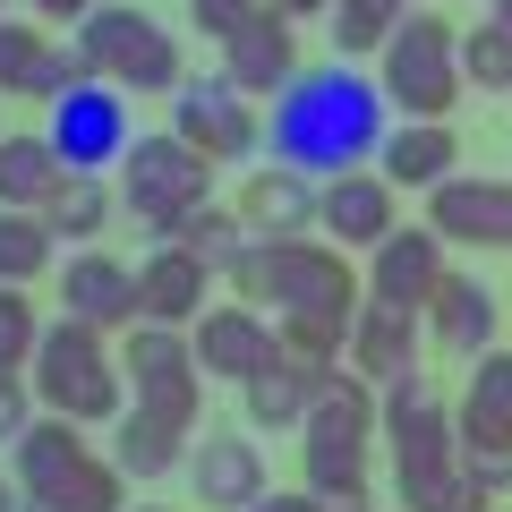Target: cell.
I'll use <instances>...</instances> for the list:
<instances>
[{"mask_svg":"<svg viewBox=\"0 0 512 512\" xmlns=\"http://www.w3.org/2000/svg\"><path fill=\"white\" fill-rule=\"evenodd\" d=\"M52 154L69 171H111L128 163V146H137V128H128V86H111V77H77L69 94L52 103Z\"/></svg>","mask_w":512,"mask_h":512,"instance_id":"cell-8","label":"cell"},{"mask_svg":"<svg viewBox=\"0 0 512 512\" xmlns=\"http://www.w3.org/2000/svg\"><path fill=\"white\" fill-rule=\"evenodd\" d=\"M0 18H9V0H0Z\"/></svg>","mask_w":512,"mask_h":512,"instance_id":"cell-49","label":"cell"},{"mask_svg":"<svg viewBox=\"0 0 512 512\" xmlns=\"http://www.w3.org/2000/svg\"><path fill=\"white\" fill-rule=\"evenodd\" d=\"M77 77H86L77 43H52L43 26L0 18V94H35V103H60Z\"/></svg>","mask_w":512,"mask_h":512,"instance_id":"cell-19","label":"cell"},{"mask_svg":"<svg viewBox=\"0 0 512 512\" xmlns=\"http://www.w3.org/2000/svg\"><path fill=\"white\" fill-rule=\"evenodd\" d=\"M222 274H231V291L239 299H248V308H265V316H274V291H282V239H239V256H231V265H222Z\"/></svg>","mask_w":512,"mask_h":512,"instance_id":"cell-34","label":"cell"},{"mask_svg":"<svg viewBox=\"0 0 512 512\" xmlns=\"http://www.w3.org/2000/svg\"><path fill=\"white\" fill-rule=\"evenodd\" d=\"M248 512H316V495H282V487H274L265 504H248Z\"/></svg>","mask_w":512,"mask_h":512,"instance_id":"cell-43","label":"cell"},{"mask_svg":"<svg viewBox=\"0 0 512 512\" xmlns=\"http://www.w3.org/2000/svg\"><path fill=\"white\" fill-rule=\"evenodd\" d=\"M26 9H35V18H52V26H77L86 9H103V0H26Z\"/></svg>","mask_w":512,"mask_h":512,"instance_id":"cell-42","label":"cell"},{"mask_svg":"<svg viewBox=\"0 0 512 512\" xmlns=\"http://www.w3.org/2000/svg\"><path fill=\"white\" fill-rule=\"evenodd\" d=\"M137 299H146V316H154V325H197V316L214 308V265L163 239V248H154L146 265H137Z\"/></svg>","mask_w":512,"mask_h":512,"instance_id":"cell-21","label":"cell"},{"mask_svg":"<svg viewBox=\"0 0 512 512\" xmlns=\"http://www.w3.org/2000/svg\"><path fill=\"white\" fill-rule=\"evenodd\" d=\"M419 308H384V299H367L359 316H350V367H359L367 384H393L419 367Z\"/></svg>","mask_w":512,"mask_h":512,"instance_id":"cell-24","label":"cell"},{"mask_svg":"<svg viewBox=\"0 0 512 512\" xmlns=\"http://www.w3.org/2000/svg\"><path fill=\"white\" fill-rule=\"evenodd\" d=\"M60 308L69 316H86V325H146V299H137V274H128L120 256H103V248H77V256H60Z\"/></svg>","mask_w":512,"mask_h":512,"instance_id":"cell-18","label":"cell"},{"mask_svg":"<svg viewBox=\"0 0 512 512\" xmlns=\"http://www.w3.org/2000/svg\"><path fill=\"white\" fill-rule=\"evenodd\" d=\"M188 342H197L205 384H239V393H248L256 376H274V367H282V316L231 299V308H205L197 325H188Z\"/></svg>","mask_w":512,"mask_h":512,"instance_id":"cell-10","label":"cell"},{"mask_svg":"<svg viewBox=\"0 0 512 512\" xmlns=\"http://www.w3.org/2000/svg\"><path fill=\"white\" fill-rule=\"evenodd\" d=\"M427 333H436V350H461V359L495 350V291L478 274H444L427 299Z\"/></svg>","mask_w":512,"mask_h":512,"instance_id":"cell-25","label":"cell"},{"mask_svg":"<svg viewBox=\"0 0 512 512\" xmlns=\"http://www.w3.org/2000/svg\"><path fill=\"white\" fill-rule=\"evenodd\" d=\"M274 316H333L350 325L359 316V274L333 239H282V291H274Z\"/></svg>","mask_w":512,"mask_h":512,"instance_id":"cell-12","label":"cell"},{"mask_svg":"<svg viewBox=\"0 0 512 512\" xmlns=\"http://www.w3.org/2000/svg\"><path fill=\"white\" fill-rule=\"evenodd\" d=\"M282 359H299V367H342L350 359V325H333V316H282Z\"/></svg>","mask_w":512,"mask_h":512,"instance_id":"cell-35","label":"cell"},{"mask_svg":"<svg viewBox=\"0 0 512 512\" xmlns=\"http://www.w3.org/2000/svg\"><path fill=\"white\" fill-rule=\"evenodd\" d=\"M444 274L453 265H444V239L427 222H402V231H384L367 248V299H384V308H419L427 316V299H436Z\"/></svg>","mask_w":512,"mask_h":512,"instance_id":"cell-14","label":"cell"},{"mask_svg":"<svg viewBox=\"0 0 512 512\" xmlns=\"http://www.w3.org/2000/svg\"><path fill=\"white\" fill-rule=\"evenodd\" d=\"M35 342H43V316L18 282H0V376H26L35 367Z\"/></svg>","mask_w":512,"mask_h":512,"instance_id":"cell-36","label":"cell"},{"mask_svg":"<svg viewBox=\"0 0 512 512\" xmlns=\"http://www.w3.org/2000/svg\"><path fill=\"white\" fill-rule=\"evenodd\" d=\"M26 384H35L43 410H60V419H77V427H111L128 410V376L103 350V325H86V316H69V308L43 316V342H35Z\"/></svg>","mask_w":512,"mask_h":512,"instance_id":"cell-2","label":"cell"},{"mask_svg":"<svg viewBox=\"0 0 512 512\" xmlns=\"http://www.w3.org/2000/svg\"><path fill=\"white\" fill-rule=\"evenodd\" d=\"M453 427H461V453H512V350L470 359V393H461Z\"/></svg>","mask_w":512,"mask_h":512,"instance_id":"cell-23","label":"cell"},{"mask_svg":"<svg viewBox=\"0 0 512 512\" xmlns=\"http://www.w3.org/2000/svg\"><path fill=\"white\" fill-rule=\"evenodd\" d=\"M419 0H333V52H384V35L410 18Z\"/></svg>","mask_w":512,"mask_h":512,"instance_id":"cell-32","label":"cell"},{"mask_svg":"<svg viewBox=\"0 0 512 512\" xmlns=\"http://www.w3.org/2000/svg\"><path fill=\"white\" fill-rule=\"evenodd\" d=\"M316 512H376V495H367V487H325Z\"/></svg>","mask_w":512,"mask_h":512,"instance_id":"cell-41","label":"cell"},{"mask_svg":"<svg viewBox=\"0 0 512 512\" xmlns=\"http://www.w3.org/2000/svg\"><path fill=\"white\" fill-rule=\"evenodd\" d=\"M111 461L128 478H171V470H188V427L154 419V410H120L111 419Z\"/></svg>","mask_w":512,"mask_h":512,"instance_id":"cell-26","label":"cell"},{"mask_svg":"<svg viewBox=\"0 0 512 512\" xmlns=\"http://www.w3.org/2000/svg\"><path fill=\"white\" fill-rule=\"evenodd\" d=\"M111 188H103V171H69V180L52 188V205H43V222H52V239L60 248H94L103 239V222H111Z\"/></svg>","mask_w":512,"mask_h":512,"instance_id":"cell-29","label":"cell"},{"mask_svg":"<svg viewBox=\"0 0 512 512\" xmlns=\"http://www.w3.org/2000/svg\"><path fill=\"white\" fill-rule=\"evenodd\" d=\"M376 384L359 367H325V393H316L308 427H299V453H308V495L325 487H367V436H376Z\"/></svg>","mask_w":512,"mask_h":512,"instance_id":"cell-6","label":"cell"},{"mask_svg":"<svg viewBox=\"0 0 512 512\" xmlns=\"http://www.w3.org/2000/svg\"><path fill=\"white\" fill-rule=\"evenodd\" d=\"M393 128V103H384L376 77H359L350 60H325V69H299L291 86L265 111V146L274 163L308 171V180H342V171H367Z\"/></svg>","mask_w":512,"mask_h":512,"instance_id":"cell-1","label":"cell"},{"mask_svg":"<svg viewBox=\"0 0 512 512\" xmlns=\"http://www.w3.org/2000/svg\"><path fill=\"white\" fill-rule=\"evenodd\" d=\"M26 512H69V504H52V495H26Z\"/></svg>","mask_w":512,"mask_h":512,"instance_id":"cell-47","label":"cell"},{"mask_svg":"<svg viewBox=\"0 0 512 512\" xmlns=\"http://www.w3.org/2000/svg\"><path fill=\"white\" fill-rule=\"evenodd\" d=\"M35 427V384L26 376H0V444H18Z\"/></svg>","mask_w":512,"mask_h":512,"instance_id":"cell-38","label":"cell"},{"mask_svg":"<svg viewBox=\"0 0 512 512\" xmlns=\"http://www.w3.org/2000/svg\"><path fill=\"white\" fill-rule=\"evenodd\" d=\"M239 222H248L256 239H308L316 222H325V180H308V171L291 163H265L239 180Z\"/></svg>","mask_w":512,"mask_h":512,"instance_id":"cell-17","label":"cell"},{"mask_svg":"<svg viewBox=\"0 0 512 512\" xmlns=\"http://www.w3.org/2000/svg\"><path fill=\"white\" fill-rule=\"evenodd\" d=\"M248 9H265V0H188V18H197V35H214V43L231 35V26L248 18Z\"/></svg>","mask_w":512,"mask_h":512,"instance_id":"cell-39","label":"cell"},{"mask_svg":"<svg viewBox=\"0 0 512 512\" xmlns=\"http://www.w3.org/2000/svg\"><path fill=\"white\" fill-rule=\"evenodd\" d=\"M137 512H171V504H137Z\"/></svg>","mask_w":512,"mask_h":512,"instance_id":"cell-48","label":"cell"},{"mask_svg":"<svg viewBox=\"0 0 512 512\" xmlns=\"http://www.w3.org/2000/svg\"><path fill=\"white\" fill-rule=\"evenodd\" d=\"M188 495H197L205 512H248L274 495V470H265V453H256V436H205L188 444Z\"/></svg>","mask_w":512,"mask_h":512,"instance_id":"cell-16","label":"cell"},{"mask_svg":"<svg viewBox=\"0 0 512 512\" xmlns=\"http://www.w3.org/2000/svg\"><path fill=\"white\" fill-rule=\"evenodd\" d=\"M9 453H18V487L26 495H52V504H69V512H128V470L111 453H94L86 427L60 419V410H43Z\"/></svg>","mask_w":512,"mask_h":512,"instance_id":"cell-3","label":"cell"},{"mask_svg":"<svg viewBox=\"0 0 512 512\" xmlns=\"http://www.w3.org/2000/svg\"><path fill=\"white\" fill-rule=\"evenodd\" d=\"M120 376H128V393H137V410L197 427V410H205V367H197L188 325H154V316H146V325H128Z\"/></svg>","mask_w":512,"mask_h":512,"instance_id":"cell-7","label":"cell"},{"mask_svg":"<svg viewBox=\"0 0 512 512\" xmlns=\"http://www.w3.org/2000/svg\"><path fill=\"white\" fill-rule=\"evenodd\" d=\"M239 239H248V222L239 214H222V205H197V214H180V231H171V248H188V256H205V265H231L239 256Z\"/></svg>","mask_w":512,"mask_h":512,"instance_id":"cell-33","label":"cell"},{"mask_svg":"<svg viewBox=\"0 0 512 512\" xmlns=\"http://www.w3.org/2000/svg\"><path fill=\"white\" fill-rule=\"evenodd\" d=\"M316 393H325V376H316V367H299V359H282L274 376H256V384H248V427H265V436H291V427H308Z\"/></svg>","mask_w":512,"mask_h":512,"instance_id":"cell-28","label":"cell"},{"mask_svg":"<svg viewBox=\"0 0 512 512\" xmlns=\"http://www.w3.org/2000/svg\"><path fill=\"white\" fill-rule=\"evenodd\" d=\"M171 128H180L205 163H248V154H265V111H256V94H239L222 69L188 77V86L171 94Z\"/></svg>","mask_w":512,"mask_h":512,"instance_id":"cell-9","label":"cell"},{"mask_svg":"<svg viewBox=\"0 0 512 512\" xmlns=\"http://www.w3.org/2000/svg\"><path fill=\"white\" fill-rule=\"evenodd\" d=\"M376 86H384V103L402 111V120H453V103H461V35L436 18V9H410L393 35H384V52H376Z\"/></svg>","mask_w":512,"mask_h":512,"instance_id":"cell-4","label":"cell"},{"mask_svg":"<svg viewBox=\"0 0 512 512\" xmlns=\"http://www.w3.org/2000/svg\"><path fill=\"white\" fill-rule=\"evenodd\" d=\"M461 77H470V86H487V94H512V35H504L495 18L461 35Z\"/></svg>","mask_w":512,"mask_h":512,"instance_id":"cell-37","label":"cell"},{"mask_svg":"<svg viewBox=\"0 0 512 512\" xmlns=\"http://www.w3.org/2000/svg\"><path fill=\"white\" fill-rule=\"evenodd\" d=\"M393 487H402V512H495L487 495L470 487V470H461V461H427V470H393Z\"/></svg>","mask_w":512,"mask_h":512,"instance_id":"cell-31","label":"cell"},{"mask_svg":"<svg viewBox=\"0 0 512 512\" xmlns=\"http://www.w3.org/2000/svg\"><path fill=\"white\" fill-rule=\"evenodd\" d=\"M265 9H282V18H291V26H299V18H316V9H325V18H333V0H265Z\"/></svg>","mask_w":512,"mask_h":512,"instance_id":"cell-44","label":"cell"},{"mask_svg":"<svg viewBox=\"0 0 512 512\" xmlns=\"http://www.w3.org/2000/svg\"><path fill=\"white\" fill-rule=\"evenodd\" d=\"M367 171H384L393 188H436V180H453V171H461V137H453V120H393Z\"/></svg>","mask_w":512,"mask_h":512,"instance_id":"cell-22","label":"cell"},{"mask_svg":"<svg viewBox=\"0 0 512 512\" xmlns=\"http://www.w3.org/2000/svg\"><path fill=\"white\" fill-rule=\"evenodd\" d=\"M461 470H470V487L487 495V504L512 487V453H461Z\"/></svg>","mask_w":512,"mask_h":512,"instance_id":"cell-40","label":"cell"},{"mask_svg":"<svg viewBox=\"0 0 512 512\" xmlns=\"http://www.w3.org/2000/svg\"><path fill=\"white\" fill-rule=\"evenodd\" d=\"M487 18H495V26H504V35H512V0H495V9H487Z\"/></svg>","mask_w":512,"mask_h":512,"instance_id":"cell-46","label":"cell"},{"mask_svg":"<svg viewBox=\"0 0 512 512\" xmlns=\"http://www.w3.org/2000/svg\"><path fill=\"white\" fill-rule=\"evenodd\" d=\"M60 265V239H52V222L43 214H18V205H0V282H35V274H52Z\"/></svg>","mask_w":512,"mask_h":512,"instance_id":"cell-30","label":"cell"},{"mask_svg":"<svg viewBox=\"0 0 512 512\" xmlns=\"http://www.w3.org/2000/svg\"><path fill=\"white\" fill-rule=\"evenodd\" d=\"M427 231L444 248H512V180L487 171H453L427 188Z\"/></svg>","mask_w":512,"mask_h":512,"instance_id":"cell-13","label":"cell"},{"mask_svg":"<svg viewBox=\"0 0 512 512\" xmlns=\"http://www.w3.org/2000/svg\"><path fill=\"white\" fill-rule=\"evenodd\" d=\"M214 171L197 146H188L180 128H154V137H137L120 163V214H137L154 239L180 231V214H197V205H214Z\"/></svg>","mask_w":512,"mask_h":512,"instance_id":"cell-5","label":"cell"},{"mask_svg":"<svg viewBox=\"0 0 512 512\" xmlns=\"http://www.w3.org/2000/svg\"><path fill=\"white\" fill-rule=\"evenodd\" d=\"M402 188L384 180V171H342V180H325V222L316 231L333 239V248H376L384 231H402Z\"/></svg>","mask_w":512,"mask_h":512,"instance_id":"cell-20","label":"cell"},{"mask_svg":"<svg viewBox=\"0 0 512 512\" xmlns=\"http://www.w3.org/2000/svg\"><path fill=\"white\" fill-rule=\"evenodd\" d=\"M0 512H26V487H9V478H0Z\"/></svg>","mask_w":512,"mask_h":512,"instance_id":"cell-45","label":"cell"},{"mask_svg":"<svg viewBox=\"0 0 512 512\" xmlns=\"http://www.w3.org/2000/svg\"><path fill=\"white\" fill-rule=\"evenodd\" d=\"M222 77H231L239 94H282L299 77V26L282 18V9H248V18L222 35Z\"/></svg>","mask_w":512,"mask_h":512,"instance_id":"cell-15","label":"cell"},{"mask_svg":"<svg viewBox=\"0 0 512 512\" xmlns=\"http://www.w3.org/2000/svg\"><path fill=\"white\" fill-rule=\"evenodd\" d=\"M376 419H384V444H393V470H427V461H461V427L453 410L436 402V384L410 367V376L376 384Z\"/></svg>","mask_w":512,"mask_h":512,"instance_id":"cell-11","label":"cell"},{"mask_svg":"<svg viewBox=\"0 0 512 512\" xmlns=\"http://www.w3.org/2000/svg\"><path fill=\"white\" fill-rule=\"evenodd\" d=\"M69 180V163L52 154V137H0V205H18V214H43L52 188Z\"/></svg>","mask_w":512,"mask_h":512,"instance_id":"cell-27","label":"cell"}]
</instances>
